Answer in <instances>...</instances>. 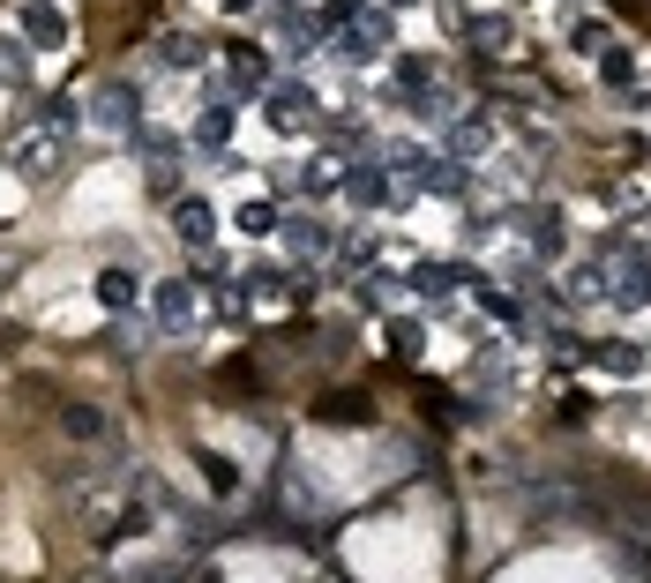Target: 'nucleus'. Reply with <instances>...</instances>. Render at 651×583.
I'll list each match as a JSON object with an SVG mask.
<instances>
[{
  "instance_id": "21",
  "label": "nucleus",
  "mask_w": 651,
  "mask_h": 583,
  "mask_svg": "<svg viewBox=\"0 0 651 583\" xmlns=\"http://www.w3.org/2000/svg\"><path fill=\"white\" fill-rule=\"evenodd\" d=\"M0 83H8V90L31 83V45H23V38H0Z\"/></svg>"
},
{
  "instance_id": "16",
  "label": "nucleus",
  "mask_w": 651,
  "mask_h": 583,
  "mask_svg": "<svg viewBox=\"0 0 651 583\" xmlns=\"http://www.w3.org/2000/svg\"><path fill=\"white\" fill-rule=\"evenodd\" d=\"M232 113H240V105H225V98L203 105V121H195V150H225V142H232Z\"/></svg>"
},
{
  "instance_id": "4",
  "label": "nucleus",
  "mask_w": 651,
  "mask_h": 583,
  "mask_svg": "<svg viewBox=\"0 0 651 583\" xmlns=\"http://www.w3.org/2000/svg\"><path fill=\"white\" fill-rule=\"evenodd\" d=\"M315 419L322 426H375V397L367 389H330V397H315Z\"/></svg>"
},
{
  "instance_id": "13",
  "label": "nucleus",
  "mask_w": 651,
  "mask_h": 583,
  "mask_svg": "<svg viewBox=\"0 0 651 583\" xmlns=\"http://www.w3.org/2000/svg\"><path fill=\"white\" fill-rule=\"evenodd\" d=\"M457 31H465L479 53H510V38H517V23H510V15H465Z\"/></svg>"
},
{
  "instance_id": "28",
  "label": "nucleus",
  "mask_w": 651,
  "mask_h": 583,
  "mask_svg": "<svg viewBox=\"0 0 651 583\" xmlns=\"http://www.w3.org/2000/svg\"><path fill=\"white\" fill-rule=\"evenodd\" d=\"M599 292H607V277H599V262H584V270H576V299H599Z\"/></svg>"
},
{
  "instance_id": "26",
  "label": "nucleus",
  "mask_w": 651,
  "mask_h": 583,
  "mask_svg": "<svg viewBox=\"0 0 651 583\" xmlns=\"http://www.w3.org/2000/svg\"><path fill=\"white\" fill-rule=\"evenodd\" d=\"M390 352L397 359H420V322H390Z\"/></svg>"
},
{
  "instance_id": "23",
  "label": "nucleus",
  "mask_w": 651,
  "mask_h": 583,
  "mask_svg": "<svg viewBox=\"0 0 651 583\" xmlns=\"http://www.w3.org/2000/svg\"><path fill=\"white\" fill-rule=\"evenodd\" d=\"M195 464H203V479H210L217 494H240V464L217 457V449H195Z\"/></svg>"
},
{
  "instance_id": "8",
  "label": "nucleus",
  "mask_w": 651,
  "mask_h": 583,
  "mask_svg": "<svg viewBox=\"0 0 651 583\" xmlns=\"http://www.w3.org/2000/svg\"><path fill=\"white\" fill-rule=\"evenodd\" d=\"M23 45H68V15L53 0H31L23 8Z\"/></svg>"
},
{
  "instance_id": "6",
  "label": "nucleus",
  "mask_w": 651,
  "mask_h": 583,
  "mask_svg": "<svg viewBox=\"0 0 651 583\" xmlns=\"http://www.w3.org/2000/svg\"><path fill=\"white\" fill-rule=\"evenodd\" d=\"M173 232L187 240V248H210V232H217V209L203 203V195H173Z\"/></svg>"
},
{
  "instance_id": "22",
  "label": "nucleus",
  "mask_w": 651,
  "mask_h": 583,
  "mask_svg": "<svg viewBox=\"0 0 651 583\" xmlns=\"http://www.w3.org/2000/svg\"><path fill=\"white\" fill-rule=\"evenodd\" d=\"M599 83H614V90L637 83V53H629V45H607V53H599Z\"/></svg>"
},
{
  "instance_id": "31",
  "label": "nucleus",
  "mask_w": 651,
  "mask_h": 583,
  "mask_svg": "<svg viewBox=\"0 0 651 583\" xmlns=\"http://www.w3.org/2000/svg\"><path fill=\"white\" fill-rule=\"evenodd\" d=\"M629 105H637V113H651V83H629Z\"/></svg>"
},
{
  "instance_id": "30",
  "label": "nucleus",
  "mask_w": 651,
  "mask_h": 583,
  "mask_svg": "<svg viewBox=\"0 0 651 583\" xmlns=\"http://www.w3.org/2000/svg\"><path fill=\"white\" fill-rule=\"evenodd\" d=\"M629 524H637V539H644V553H651V508H629Z\"/></svg>"
},
{
  "instance_id": "25",
  "label": "nucleus",
  "mask_w": 651,
  "mask_h": 583,
  "mask_svg": "<svg viewBox=\"0 0 651 583\" xmlns=\"http://www.w3.org/2000/svg\"><path fill=\"white\" fill-rule=\"evenodd\" d=\"M240 232L270 240V232H277V203H248V209H240Z\"/></svg>"
},
{
  "instance_id": "1",
  "label": "nucleus",
  "mask_w": 651,
  "mask_h": 583,
  "mask_svg": "<svg viewBox=\"0 0 651 583\" xmlns=\"http://www.w3.org/2000/svg\"><path fill=\"white\" fill-rule=\"evenodd\" d=\"M524 508H532V524H547V531H576V524H599V516H607V501L592 494V487H569V479L524 487Z\"/></svg>"
},
{
  "instance_id": "2",
  "label": "nucleus",
  "mask_w": 651,
  "mask_h": 583,
  "mask_svg": "<svg viewBox=\"0 0 651 583\" xmlns=\"http://www.w3.org/2000/svg\"><path fill=\"white\" fill-rule=\"evenodd\" d=\"M90 121H98V135H113V142H135V135H142V90L105 76L98 98H90Z\"/></svg>"
},
{
  "instance_id": "19",
  "label": "nucleus",
  "mask_w": 651,
  "mask_h": 583,
  "mask_svg": "<svg viewBox=\"0 0 651 583\" xmlns=\"http://www.w3.org/2000/svg\"><path fill=\"white\" fill-rule=\"evenodd\" d=\"M285 240H293V254H330V248H338L322 217H293V225H285Z\"/></svg>"
},
{
  "instance_id": "9",
  "label": "nucleus",
  "mask_w": 651,
  "mask_h": 583,
  "mask_svg": "<svg viewBox=\"0 0 651 583\" xmlns=\"http://www.w3.org/2000/svg\"><path fill=\"white\" fill-rule=\"evenodd\" d=\"M150 307H158V330H187V322H195V285H187V277H173V285H158V299H150Z\"/></svg>"
},
{
  "instance_id": "7",
  "label": "nucleus",
  "mask_w": 651,
  "mask_h": 583,
  "mask_svg": "<svg viewBox=\"0 0 651 583\" xmlns=\"http://www.w3.org/2000/svg\"><path fill=\"white\" fill-rule=\"evenodd\" d=\"M517 232L532 240V254H562V209H517Z\"/></svg>"
},
{
  "instance_id": "10",
  "label": "nucleus",
  "mask_w": 651,
  "mask_h": 583,
  "mask_svg": "<svg viewBox=\"0 0 651 583\" xmlns=\"http://www.w3.org/2000/svg\"><path fill=\"white\" fill-rule=\"evenodd\" d=\"M338 187H345L352 203H367V209H375V203H390V195H397V180H390L382 165H352L345 180H338Z\"/></svg>"
},
{
  "instance_id": "27",
  "label": "nucleus",
  "mask_w": 651,
  "mask_h": 583,
  "mask_svg": "<svg viewBox=\"0 0 651 583\" xmlns=\"http://www.w3.org/2000/svg\"><path fill=\"white\" fill-rule=\"evenodd\" d=\"M338 262H345V270H367V262H375V240H367V232H359V240H338Z\"/></svg>"
},
{
  "instance_id": "29",
  "label": "nucleus",
  "mask_w": 651,
  "mask_h": 583,
  "mask_svg": "<svg viewBox=\"0 0 651 583\" xmlns=\"http://www.w3.org/2000/svg\"><path fill=\"white\" fill-rule=\"evenodd\" d=\"M135 583H187V569H173V561H158V569H142Z\"/></svg>"
},
{
  "instance_id": "3",
  "label": "nucleus",
  "mask_w": 651,
  "mask_h": 583,
  "mask_svg": "<svg viewBox=\"0 0 651 583\" xmlns=\"http://www.w3.org/2000/svg\"><path fill=\"white\" fill-rule=\"evenodd\" d=\"M262 98H270L262 113H270V127H277V135H293V127H315V90H307V83H270Z\"/></svg>"
},
{
  "instance_id": "24",
  "label": "nucleus",
  "mask_w": 651,
  "mask_h": 583,
  "mask_svg": "<svg viewBox=\"0 0 651 583\" xmlns=\"http://www.w3.org/2000/svg\"><path fill=\"white\" fill-rule=\"evenodd\" d=\"M487 135H494V127H487V113H465V121L449 127V150H487Z\"/></svg>"
},
{
  "instance_id": "12",
  "label": "nucleus",
  "mask_w": 651,
  "mask_h": 583,
  "mask_svg": "<svg viewBox=\"0 0 651 583\" xmlns=\"http://www.w3.org/2000/svg\"><path fill=\"white\" fill-rule=\"evenodd\" d=\"M60 434L68 442H113V419L98 412V404H60Z\"/></svg>"
},
{
  "instance_id": "15",
  "label": "nucleus",
  "mask_w": 651,
  "mask_h": 583,
  "mask_svg": "<svg viewBox=\"0 0 651 583\" xmlns=\"http://www.w3.org/2000/svg\"><path fill=\"white\" fill-rule=\"evenodd\" d=\"M592 352V367H607V375H644V352L629 344V336H607V344H584Z\"/></svg>"
},
{
  "instance_id": "20",
  "label": "nucleus",
  "mask_w": 651,
  "mask_h": 583,
  "mask_svg": "<svg viewBox=\"0 0 651 583\" xmlns=\"http://www.w3.org/2000/svg\"><path fill=\"white\" fill-rule=\"evenodd\" d=\"M158 68H203V38L165 31V38H158Z\"/></svg>"
},
{
  "instance_id": "34",
  "label": "nucleus",
  "mask_w": 651,
  "mask_h": 583,
  "mask_svg": "<svg viewBox=\"0 0 651 583\" xmlns=\"http://www.w3.org/2000/svg\"><path fill=\"white\" fill-rule=\"evenodd\" d=\"M397 8H412V0H397Z\"/></svg>"
},
{
  "instance_id": "33",
  "label": "nucleus",
  "mask_w": 651,
  "mask_h": 583,
  "mask_svg": "<svg viewBox=\"0 0 651 583\" xmlns=\"http://www.w3.org/2000/svg\"><path fill=\"white\" fill-rule=\"evenodd\" d=\"M225 8H232V15H248V8H255V0H225Z\"/></svg>"
},
{
  "instance_id": "5",
  "label": "nucleus",
  "mask_w": 651,
  "mask_h": 583,
  "mask_svg": "<svg viewBox=\"0 0 651 583\" xmlns=\"http://www.w3.org/2000/svg\"><path fill=\"white\" fill-rule=\"evenodd\" d=\"M225 90H232V105H240V98H262V90H270V68H262V53H255V45H232Z\"/></svg>"
},
{
  "instance_id": "17",
  "label": "nucleus",
  "mask_w": 651,
  "mask_h": 583,
  "mask_svg": "<svg viewBox=\"0 0 651 583\" xmlns=\"http://www.w3.org/2000/svg\"><path fill=\"white\" fill-rule=\"evenodd\" d=\"M412 285L427 292V299H442L449 285H479L472 270H449V262H412Z\"/></svg>"
},
{
  "instance_id": "18",
  "label": "nucleus",
  "mask_w": 651,
  "mask_h": 583,
  "mask_svg": "<svg viewBox=\"0 0 651 583\" xmlns=\"http://www.w3.org/2000/svg\"><path fill=\"white\" fill-rule=\"evenodd\" d=\"M90 292H98L105 315H128V307H135V277H128V270H98V285H90Z\"/></svg>"
},
{
  "instance_id": "11",
  "label": "nucleus",
  "mask_w": 651,
  "mask_h": 583,
  "mask_svg": "<svg viewBox=\"0 0 651 583\" xmlns=\"http://www.w3.org/2000/svg\"><path fill=\"white\" fill-rule=\"evenodd\" d=\"M15 165L31 172V180H53V172L68 165V142H60V135H31V142H23V158H15Z\"/></svg>"
},
{
  "instance_id": "32",
  "label": "nucleus",
  "mask_w": 651,
  "mask_h": 583,
  "mask_svg": "<svg viewBox=\"0 0 651 583\" xmlns=\"http://www.w3.org/2000/svg\"><path fill=\"white\" fill-rule=\"evenodd\" d=\"M187 583H217V569H195V576H187Z\"/></svg>"
},
{
  "instance_id": "14",
  "label": "nucleus",
  "mask_w": 651,
  "mask_h": 583,
  "mask_svg": "<svg viewBox=\"0 0 651 583\" xmlns=\"http://www.w3.org/2000/svg\"><path fill=\"white\" fill-rule=\"evenodd\" d=\"M76 121H83V105H76V98H45L38 113L23 121V135H68Z\"/></svg>"
}]
</instances>
